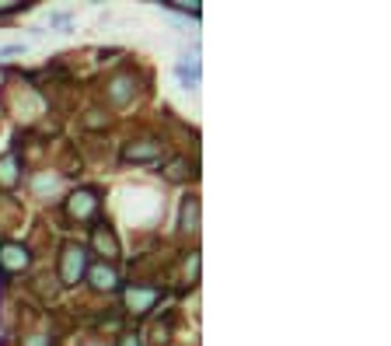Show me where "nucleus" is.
I'll return each mask as SVG.
<instances>
[{"mask_svg": "<svg viewBox=\"0 0 391 346\" xmlns=\"http://www.w3.org/2000/svg\"><path fill=\"white\" fill-rule=\"evenodd\" d=\"M196 227H199V200L189 196L182 203V231H196Z\"/></svg>", "mask_w": 391, "mask_h": 346, "instance_id": "nucleus-10", "label": "nucleus"}, {"mask_svg": "<svg viewBox=\"0 0 391 346\" xmlns=\"http://www.w3.org/2000/svg\"><path fill=\"white\" fill-rule=\"evenodd\" d=\"M133 95H137V77L133 74L112 77V84H108V102L112 105H126V102H133Z\"/></svg>", "mask_w": 391, "mask_h": 346, "instance_id": "nucleus-7", "label": "nucleus"}, {"mask_svg": "<svg viewBox=\"0 0 391 346\" xmlns=\"http://www.w3.org/2000/svg\"><path fill=\"white\" fill-rule=\"evenodd\" d=\"M28 262H32V256L25 245H18V242L0 245V269L4 273H21V269H28Z\"/></svg>", "mask_w": 391, "mask_h": 346, "instance_id": "nucleus-4", "label": "nucleus"}, {"mask_svg": "<svg viewBox=\"0 0 391 346\" xmlns=\"http://www.w3.org/2000/svg\"><path fill=\"white\" fill-rule=\"evenodd\" d=\"M91 245H94V252L105 256V259H116V256H119V238H116V231H112L108 224L91 227Z\"/></svg>", "mask_w": 391, "mask_h": 346, "instance_id": "nucleus-5", "label": "nucleus"}, {"mask_svg": "<svg viewBox=\"0 0 391 346\" xmlns=\"http://www.w3.org/2000/svg\"><path fill=\"white\" fill-rule=\"evenodd\" d=\"M179 77H182L189 88H196V84H199V64H196V60H189V64L182 60V64H179Z\"/></svg>", "mask_w": 391, "mask_h": 346, "instance_id": "nucleus-12", "label": "nucleus"}, {"mask_svg": "<svg viewBox=\"0 0 391 346\" xmlns=\"http://www.w3.org/2000/svg\"><path fill=\"white\" fill-rule=\"evenodd\" d=\"M18 179H21L18 151H8L4 157H0V186H4V189H11V186H18Z\"/></svg>", "mask_w": 391, "mask_h": 346, "instance_id": "nucleus-9", "label": "nucleus"}, {"mask_svg": "<svg viewBox=\"0 0 391 346\" xmlns=\"http://www.w3.org/2000/svg\"><path fill=\"white\" fill-rule=\"evenodd\" d=\"M119 346H143V343H140V336H137V332H130V336H123V339H119Z\"/></svg>", "mask_w": 391, "mask_h": 346, "instance_id": "nucleus-14", "label": "nucleus"}, {"mask_svg": "<svg viewBox=\"0 0 391 346\" xmlns=\"http://www.w3.org/2000/svg\"><path fill=\"white\" fill-rule=\"evenodd\" d=\"M101 123H105V119H101V112L91 108V112H88V119H84V126H101Z\"/></svg>", "mask_w": 391, "mask_h": 346, "instance_id": "nucleus-13", "label": "nucleus"}, {"mask_svg": "<svg viewBox=\"0 0 391 346\" xmlns=\"http://www.w3.org/2000/svg\"><path fill=\"white\" fill-rule=\"evenodd\" d=\"M81 346H105V343H101V339H84Z\"/></svg>", "mask_w": 391, "mask_h": 346, "instance_id": "nucleus-16", "label": "nucleus"}, {"mask_svg": "<svg viewBox=\"0 0 391 346\" xmlns=\"http://www.w3.org/2000/svg\"><path fill=\"white\" fill-rule=\"evenodd\" d=\"M84 273H88V249L77 245V242L63 245V252H60V280L67 287H74V283H81Z\"/></svg>", "mask_w": 391, "mask_h": 346, "instance_id": "nucleus-1", "label": "nucleus"}, {"mask_svg": "<svg viewBox=\"0 0 391 346\" xmlns=\"http://www.w3.org/2000/svg\"><path fill=\"white\" fill-rule=\"evenodd\" d=\"M164 298V291L161 287H126V294H123V301H126V308L133 311V315H147V311H154V305Z\"/></svg>", "mask_w": 391, "mask_h": 346, "instance_id": "nucleus-2", "label": "nucleus"}, {"mask_svg": "<svg viewBox=\"0 0 391 346\" xmlns=\"http://www.w3.org/2000/svg\"><path fill=\"white\" fill-rule=\"evenodd\" d=\"M123 161H133V164L161 161V144H157V140H140V144H126V147H123Z\"/></svg>", "mask_w": 391, "mask_h": 346, "instance_id": "nucleus-6", "label": "nucleus"}, {"mask_svg": "<svg viewBox=\"0 0 391 346\" xmlns=\"http://www.w3.org/2000/svg\"><path fill=\"white\" fill-rule=\"evenodd\" d=\"M98 193L94 189H77V193H70V200H67V213L74 217V220H91L94 213H98Z\"/></svg>", "mask_w": 391, "mask_h": 346, "instance_id": "nucleus-3", "label": "nucleus"}, {"mask_svg": "<svg viewBox=\"0 0 391 346\" xmlns=\"http://www.w3.org/2000/svg\"><path fill=\"white\" fill-rule=\"evenodd\" d=\"M88 280H91L94 291H116V287H119V273H116V266H108V262L91 266L88 269Z\"/></svg>", "mask_w": 391, "mask_h": 346, "instance_id": "nucleus-8", "label": "nucleus"}, {"mask_svg": "<svg viewBox=\"0 0 391 346\" xmlns=\"http://www.w3.org/2000/svg\"><path fill=\"white\" fill-rule=\"evenodd\" d=\"M25 346H49V339H46V336H28Z\"/></svg>", "mask_w": 391, "mask_h": 346, "instance_id": "nucleus-15", "label": "nucleus"}, {"mask_svg": "<svg viewBox=\"0 0 391 346\" xmlns=\"http://www.w3.org/2000/svg\"><path fill=\"white\" fill-rule=\"evenodd\" d=\"M164 175L172 179V182H186V179L192 175V168H189V161H186V157H175V161H168Z\"/></svg>", "mask_w": 391, "mask_h": 346, "instance_id": "nucleus-11", "label": "nucleus"}]
</instances>
